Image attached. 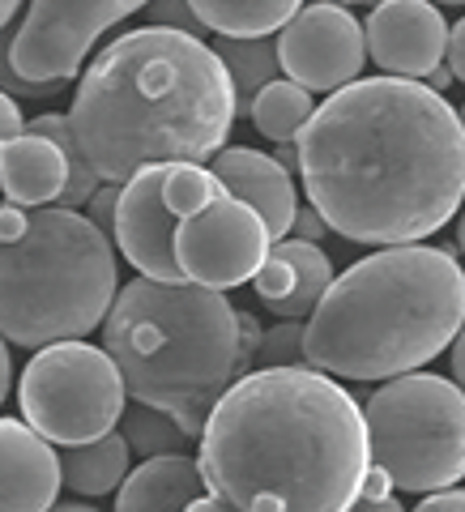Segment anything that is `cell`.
Here are the masks:
<instances>
[{
  "label": "cell",
  "mask_w": 465,
  "mask_h": 512,
  "mask_svg": "<svg viewBox=\"0 0 465 512\" xmlns=\"http://www.w3.org/2000/svg\"><path fill=\"white\" fill-rule=\"evenodd\" d=\"M99 329L124 393L171 414L188 440L201 436L218 397L248 376L239 308L197 282H124Z\"/></svg>",
  "instance_id": "cell-5"
},
{
  "label": "cell",
  "mask_w": 465,
  "mask_h": 512,
  "mask_svg": "<svg viewBox=\"0 0 465 512\" xmlns=\"http://www.w3.org/2000/svg\"><path fill=\"white\" fill-rule=\"evenodd\" d=\"M9 384H13V359H9V342L0 338V406L9 397Z\"/></svg>",
  "instance_id": "cell-36"
},
{
  "label": "cell",
  "mask_w": 465,
  "mask_h": 512,
  "mask_svg": "<svg viewBox=\"0 0 465 512\" xmlns=\"http://www.w3.org/2000/svg\"><path fill=\"white\" fill-rule=\"evenodd\" d=\"M60 495V453L22 419H0V512H47Z\"/></svg>",
  "instance_id": "cell-15"
},
{
  "label": "cell",
  "mask_w": 465,
  "mask_h": 512,
  "mask_svg": "<svg viewBox=\"0 0 465 512\" xmlns=\"http://www.w3.org/2000/svg\"><path fill=\"white\" fill-rule=\"evenodd\" d=\"M355 5H367V9H376V5H384V0H355Z\"/></svg>",
  "instance_id": "cell-44"
},
{
  "label": "cell",
  "mask_w": 465,
  "mask_h": 512,
  "mask_svg": "<svg viewBox=\"0 0 465 512\" xmlns=\"http://www.w3.org/2000/svg\"><path fill=\"white\" fill-rule=\"evenodd\" d=\"M146 13H150V26L180 30V35H192V39H205V35H210V30L201 26L197 13H192L188 0H150Z\"/></svg>",
  "instance_id": "cell-26"
},
{
  "label": "cell",
  "mask_w": 465,
  "mask_h": 512,
  "mask_svg": "<svg viewBox=\"0 0 465 512\" xmlns=\"http://www.w3.org/2000/svg\"><path fill=\"white\" fill-rule=\"evenodd\" d=\"M120 291L111 235L86 214L39 205L18 235L0 239V338L43 350L103 325Z\"/></svg>",
  "instance_id": "cell-6"
},
{
  "label": "cell",
  "mask_w": 465,
  "mask_h": 512,
  "mask_svg": "<svg viewBox=\"0 0 465 512\" xmlns=\"http://www.w3.org/2000/svg\"><path fill=\"white\" fill-rule=\"evenodd\" d=\"M457 116H461V124H465V107H461V111H457Z\"/></svg>",
  "instance_id": "cell-45"
},
{
  "label": "cell",
  "mask_w": 465,
  "mask_h": 512,
  "mask_svg": "<svg viewBox=\"0 0 465 512\" xmlns=\"http://www.w3.org/2000/svg\"><path fill=\"white\" fill-rule=\"evenodd\" d=\"M414 512H465V491L461 487H444V491H431L423 495V504Z\"/></svg>",
  "instance_id": "cell-30"
},
{
  "label": "cell",
  "mask_w": 465,
  "mask_h": 512,
  "mask_svg": "<svg viewBox=\"0 0 465 512\" xmlns=\"http://www.w3.org/2000/svg\"><path fill=\"white\" fill-rule=\"evenodd\" d=\"M389 495H397V487H393V478L384 474L380 466H367V474H363V483H359V500H389Z\"/></svg>",
  "instance_id": "cell-31"
},
{
  "label": "cell",
  "mask_w": 465,
  "mask_h": 512,
  "mask_svg": "<svg viewBox=\"0 0 465 512\" xmlns=\"http://www.w3.org/2000/svg\"><path fill=\"white\" fill-rule=\"evenodd\" d=\"M265 367H308V359H303V320H282V325L261 333L252 372H265Z\"/></svg>",
  "instance_id": "cell-24"
},
{
  "label": "cell",
  "mask_w": 465,
  "mask_h": 512,
  "mask_svg": "<svg viewBox=\"0 0 465 512\" xmlns=\"http://www.w3.org/2000/svg\"><path fill=\"white\" fill-rule=\"evenodd\" d=\"M205 495V478L188 453L146 457L116 487V512H184Z\"/></svg>",
  "instance_id": "cell-18"
},
{
  "label": "cell",
  "mask_w": 465,
  "mask_h": 512,
  "mask_svg": "<svg viewBox=\"0 0 465 512\" xmlns=\"http://www.w3.org/2000/svg\"><path fill=\"white\" fill-rule=\"evenodd\" d=\"M423 86H427V90H436V94H444L448 86H453V73H448V64H436V69L423 77Z\"/></svg>",
  "instance_id": "cell-37"
},
{
  "label": "cell",
  "mask_w": 465,
  "mask_h": 512,
  "mask_svg": "<svg viewBox=\"0 0 465 512\" xmlns=\"http://www.w3.org/2000/svg\"><path fill=\"white\" fill-rule=\"evenodd\" d=\"M329 282L333 261L320 252V244L286 235L269 244V256L252 274V291L278 320H308L320 295L329 291Z\"/></svg>",
  "instance_id": "cell-14"
},
{
  "label": "cell",
  "mask_w": 465,
  "mask_h": 512,
  "mask_svg": "<svg viewBox=\"0 0 465 512\" xmlns=\"http://www.w3.org/2000/svg\"><path fill=\"white\" fill-rule=\"evenodd\" d=\"M444 64H448V73H453V82H465V18L457 26H448Z\"/></svg>",
  "instance_id": "cell-28"
},
{
  "label": "cell",
  "mask_w": 465,
  "mask_h": 512,
  "mask_svg": "<svg viewBox=\"0 0 465 512\" xmlns=\"http://www.w3.org/2000/svg\"><path fill=\"white\" fill-rule=\"evenodd\" d=\"M363 43L367 60H376L380 73L423 82L436 64H444L448 22L431 0H384L367 13Z\"/></svg>",
  "instance_id": "cell-13"
},
{
  "label": "cell",
  "mask_w": 465,
  "mask_h": 512,
  "mask_svg": "<svg viewBox=\"0 0 465 512\" xmlns=\"http://www.w3.org/2000/svg\"><path fill=\"white\" fill-rule=\"evenodd\" d=\"M295 141L308 205L350 244H423L465 205V124L410 77H355Z\"/></svg>",
  "instance_id": "cell-1"
},
{
  "label": "cell",
  "mask_w": 465,
  "mask_h": 512,
  "mask_svg": "<svg viewBox=\"0 0 465 512\" xmlns=\"http://www.w3.org/2000/svg\"><path fill=\"white\" fill-rule=\"evenodd\" d=\"M60 90H64L60 82H30L18 64H13V26L0 30V94L26 103V99H52Z\"/></svg>",
  "instance_id": "cell-25"
},
{
  "label": "cell",
  "mask_w": 465,
  "mask_h": 512,
  "mask_svg": "<svg viewBox=\"0 0 465 512\" xmlns=\"http://www.w3.org/2000/svg\"><path fill=\"white\" fill-rule=\"evenodd\" d=\"M197 440L205 491L239 512H346L372 466L363 406L312 367L239 376Z\"/></svg>",
  "instance_id": "cell-2"
},
{
  "label": "cell",
  "mask_w": 465,
  "mask_h": 512,
  "mask_svg": "<svg viewBox=\"0 0 465 512\" xmlns=\"http://www.w3.org/2000/svg\"><path fill=\"white\" fill-rule=\"evenodd\" d=\"M218 175L197 163H158L141 167L128 175L120 197H116V218H111V239L124 252V261L137 269L141 278L158 282H184L180 265H175V231L188 214L201 205L222 197Z\"/></svg>",
  "instance_id": "cell-9"
},
{
  "label": "cell",
  "mask_w": 465,
  "mask_h": 512,
  "mask_svg": "<svg viewBox=\"0 0 465 512\" xmlns=\"http://www.w3.org/2000/svg\"><path fill=\"white\" fill-rule=\"evenodd\" d=\"M184 512H239L235 504H227V500H218V495H210V491H205V495H197V500H192Z\"/></svg>",
  "instance_id": "cell-35"
},
{
  "label": "cell",
  "mask_w": 465,
  "mask_h": 512,
  "mask_svg": "<svg viewBox=\"0 0 465 512\" xmlns=\"http://www.w3.org/2000/svg\"><path fill=\"white\" fill-rule=\"evenodd\" d=\"M116 431L124 436L128 453L141 457V461H146V457H163V453H184V444H188V436L175 427L171 414L154 410V406H141V402L133 410L124 406Z\"/></svg>",
  "instance_id": "cell-23"
},
{
  "label": "cell",
  "mask_w": 465,
  "mask_h": 512,
  "mask_svg": "<svg viewBox=\"0 0 465 512\" xmlns=\"http://www.w3.org/2000/svg\"><path fill=\"white\" fill-rule=\"evenodd\" d=\"M367 457L397 491L431 495L465 478V393L448 376L406 372L363 406Z\"/></svg>",
  "instance_id": "cell-7"
},
{
  "label": "cell",
  "mask_w": 465,
  "mask_h": 512,
  "mask_svg": "<svg viewBox=\"0 0 465 512\" xmlns=\"http://www.w3.org/2000/svg\"><path fill=\"white\" fill-rule=\"evenodd\" d=\"M18 9H22V0H0V30L18 22Z\"/></svg>",
  "instance_id": "cell-39"
},
{
  "label": "cell",
  "mask_w": 465,
  "mask_h": 512,
  "mask_svg": "<svg viewBox=\"0 0 465 512\" xmlns=\"http://www.w3.org/2000/svg\"><path fill=\"white\" fill-rule=\"evenodd\" d=\"M150 0H30L13 22V64L30 82H73L111 26Z\"/></svg>",
  "instance_id": "cell-10"
},
{
  "label": "cell",
  "mask_w": 465,
  "mask_h": 512,
  "mask_svg": "<svg viewBox=\"0 0 465 512\" xmlns=\"http://www.w3.org/2000/svg\"><path fill=\"white\" fill-rule=\"evenodd\" d=\"M325 231H329L325 218H320L312 205H299L295 222H291V235H295V239H308V244H320V235H325Z\"/></svg>",
  "instance_id": "cell-29"
},
{
  "label": "cell",
  "mask_w": 465,
  "mask_h": 512,
  "mask_svg": "<svg viewBox=\"0 0 465 512\" xmlns=\"http://www.w3.org/2000/svg\"><path fill=\"white\" fill-rule=\"evenodd\" d=\"M133 470V453L120 431L90 440V444H73L60 453V487H69L73 495L99 500V495H116V487Z\"/></svg>",
  "instance_id": "cell-19"
},
{
  "label": "cell",
  "mask_w": 465,
  "mask_h": 512,
  "mask_svg": "<svg viewBox=\"0 0 465 512\" xmlns=\"http://www.w3.org/2000/svg\"><path fill=\"white\" fill-rule=\"evenodd\" d=\"M274 163L282 167V171H299V154H295V146H278V154H274Z\"/></svg>",
  "instance_id": "cell-38"
},
{
  "label": "cell",
  "mask_w": 465,
  "mask_h": 512,
  "mask_svg": "<svg viewBox=\"0 0 465 512\" xmlns=\"http://www.w3.org/2000/svg\"><path fill=\"white\" fill-rule=\"evenodd\" d=\"M64 184H69V158L52 137L22 128L0 146V192L9 205H22V210L56 205Z\"/></svg>",
  "instance_id": "cell-17"
},
{
  "label": "cell",
  "mask_w": 465,
  "mask_h": 512,
  "mask_svg": "<svg viewBox=\"0 0 465 512\" xmlns=\"http://www.w3.org/2000/svg\"><path fill=\"white\" fill-rule=\"evenodd\" d=\"M465 269L448 248L393 244L329 282L303 320V359L333 380H393L453 346Z\"/></svg>",
  "instance_id": "cell-4"
},
{
  "label": "cell",
  "mask_w": 465,
  "mask_h": 512,
  "mask_svg": "<svg viewBox=\"0 0 465 512\" xmlns=\"http://www.w3.org/2000/svg\"><path fill=\"white\" fill-rule=\"evenodd\" d=\"M320 5H342V9H350V5H355V0H320Z\"/></svg>",
  "instance_id": "cell-43"
},
{
  "label": "cell",
  "mask_w": 465,
  "mask_h": 512,
  "mask_svg": "<svg viewBox=\"0 0 465 512\" xmlns=\"http://www.w3.org/2000/svg\"><path fill=\"white\" fill-rule=\"evenodd\" d=\"M210 171L218 175V184L231 197L248 201L261 214V222L274 239L291 235V222L299 210V188H295V175L274 163V154H261L248 146H222L210 158Z\"/></svg>",
  "instance_id": "cell-16"
},
{
  "label": "cell",
  "mask_w": 465,
  "mask_h": 512,
  "mask_svg": "<svg viewBox=\"0 0 465 512\" xmlns=\"http://www.w3.org/2000/svg\"><path fill=\"white\" fill-rule=\"evenodd\" d=\"M210 35L222 39H269L303 9V0H188Z\"/></svg>",
  "instance_id": "cell-20"
},
{
  "label": "cell",
  "mask_w": 465,
  "mask_h": 512,
  "mask_svg": "<svg viewBox=\"0 0 465 512\" xmlns=\"http://www.w3.org/2000/svg\"><path fill=\"white\" fill-rule=\"evenodd\" d=\"M278 69L308 94H333L363 77V22L342 5H303L274 39Z\"/></svg>",
  "instance_id": "cell-12"
},
{
  "label": "cell",
  "mask_w": 465,
  "mask_h": 512,
  "mask_svg": "<svg viewBox=\"0 0 465 512\" xmlns=\"http://www.w3.org/2000/svg\"><path fill=\"white\" fill-rule=\"evenodd\" d=\"M124 380L103 346L90 342H52L26 363L18 384V406L26 427H35L47 444L73 448L116 431L124 414Z\"/></svg>",
  "instance_id": "cell-8"
},
{
  "label": "cell",
  "mask_w": 465,
  "mask_h": 512,
  "mask_svg": "<svg viewBox=\"0 0 465 512\" xmlns=\"http://www.w3.org/2000/svg\"><path fill=\"white\" fill-rule=\"evenodd\" d=\"M235 116V86L210 43L141 26L90 60L69 128L99 180L124 184L158 163L205 167L227 146Z\"/></svg>",
  "instance_id": "cell-3"
},
{
  "label": "cell",
  "mask_w": 465,
  "mask_h": 512,
  "mask_svg": "<svg viewBox=\"0 0 465 512\" xmlns=\"http://www.w3.org/2000/svg\"><path fill=\"white\" fill-rule=\"evenodd\" d=\"M312 111H316V103L308 90L295 86L291 77H274V82L248 103V120L261 137L278 141V146H291L303 133V124L312 120Z\"/></svg>",
  "instance_id": "cell-21"
},
{
  "label": "cell",
  "mask_w": 465,
  "mask_h": 512,
  "mask_svg": "<svg viewBox=\"0 0 465 512\" xmlns=\"http://www.w3.org/2000/svg\"><path fill=\"white\" fill-rule=\"evenodd\" d=\"M457 248L465 252V210H457Z\"/></svg>",
  "instance_id": "cell-41"
},
{
  "label": "cell",
  "mask_w": 465,
  "mask_h": 512,
  "mask_svg": "<svg viewBox=\"0 0 465 512\" xmlns=\"http://www.w3.org/2000/svg\"><path fill=\"white\" fill-rule=\"evenodd\" d=\"M448 363H453V384L465 393V325L457 329V338H453V346H448Z\"/></svg>",
  "instance_id": "cell-33"
},
{
  "label": "cell",
  "mask_w": 465,
  "mask_h": 512,
  "mask_svg": "<svg viewBox=\"0 0 465 512\" xmlns=\"http://www.w3.org/2000/svg\"><path fill=\"white\" fill-rule=\"evenodd\" d=\"M47 512H99V508H94V504H52Z\"/></svg>",
  "instance_id": "cell-40"
},
{
  "label": "cell",
  "mask_w": 465,
  "mask_h": 512,
  "mask_svg": "<svg viewBox=\"0 0 465 512\" xmlns=\"http://www.w3.org/2000/svg\"><path fill=\"white\" fill-rule=\"evenodd\" d=\"M116 197H120V184H99V192H94V197L86 201L90 205V222H94V227H99V231H107L111 235V218H116Z\"/></svg>",
  "instance_id": "cell-27"
},
{
  "label": "cell",
  "mask_w": 465,
  "mask_h": 512,
  "mask_svg": "<svg viewBox=\"0 0 465 512\" xmlns=\"http://www.w3.org/2000/svg\"><path fill=\"white\" fill-rule=\"evenodd\" d=\"M346 512H406V508H402L397 495H389V500H355Z\"/></svg>",
  "instance_id": "cell-34"
},
{
  "label": "cell",
  "mask_w": 465,
  "mask_h": 512,
  "mask_svg": "<svg viewBox=\"0 0 465 512\" xmlns=\"http://www.w3.org/2000/svg\"><path fill=\"white\" fill-rule=\"evenodd\" d=\"M431 5H453V9H465V0H431Z\"/></svg>",
  "instance_id": "cell-42"
},
{
  "label": "cell",
  "mask_w": 465,
  "mask_h": 512,
  "mask_svg": "<svg viewBox=\"0 0 465 512\" xmlns=\"http://www.w3.org/2000/svg\"><path fill=\"white\" fill-rule=\"evenodd\" d=\"M214 56L222 60L231 86H235V107L248 111V103L261 94L274 77H282L278 69V52H274V39H222L210 43Z\"/></svg>",
  "instance_id": "cell-22"
},
{
  "label": "cell",
  "mask_w": 465,
  "mask_h": 512,
  "mask_svg": "<svg viewBox=\"0 0 465 512\" xmlns=\"http://www.w3.org/2000/svg\"><path fill=\"white\" fill-rule=\"evenodd\" d=\"M274 235L248 201L222 192L197 214H188L175 231V265L184 282H197L205 291H235L252 282L269 256Z\"/></svg>",
  "instance_id": "cell-11"
},
{
  "label": "cell",
  "mask_w": 465,
  "mask_h": 512,
  "mask_svg": "<svg viewBox=\"0 0 465 512\" xmlns=\"http://www.w3.org/2000/svg\"><path fill=\"white\" fill-rule=\"evenodd\" d=\"M22 128H26V116H22L18 99H9V94H0V146H5L9 137H18Z\"/></svg>",
  "instance_id": "cell-32"
}]
</instances>
